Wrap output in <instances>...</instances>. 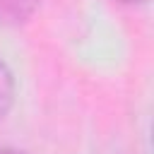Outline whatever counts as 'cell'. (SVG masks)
<instances>
[{"label": "cell", "instance_id": "7a4b0ae2", "mask_svg": "<svg viewBox=\"0 0 154 154\" xmlns=\"http://www.w3.org/2000/svg\"><path fill=\"white\" fill-rule=\"evenodd\" d=\"M12 101H14V77L5 65V60L0 58V120H5V116L10 113Z\"/></svg>", "mask_w": 154, "mask_h": 154}, {"label": "cell", "instance_id": "277c9868", "mask_svg": "<svg viewBox=\"0 0 154 154\" xmlns=\"http://www.w3.org/2000/svg\"><path fill=\"white\" fill-rule=\"evenodd\" d=\"M118 2H123V5H142L147 0H118Z\"/></svg>", "mask_w": 154, "mask_h": 154}, {"label": "cell", "instance_id": "6da1fadb", "mask_svg": "<svg viewBox=\"0 0 154 154\" xmlns=\"http://www.w3.org/2000/svg\"><path fill=\"white\" fill-rule=\"evenodd\" d=\"M38 7H41V0H0V24L19 26L29 22Z\"/></svg>", "mask_w": 154, "mask_h": 154}, {"label": "cell", "instance_id": "3957f363", "mask_svg": "<svg viewBox=\"0 0 154 154\" xmlns=\"http://www.w3.org/2000/svg\"><path fill=\"white\" fill-rule=\"evenodd\" d=\"M0 154H26V152L14 149V147H0Z\"/></svg>", "mask_w": 154, "mask_h": 154}]
</instances>
